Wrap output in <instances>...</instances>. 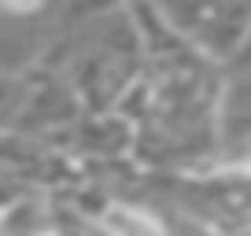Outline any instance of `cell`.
<instances>
[{
	"instance_id": "1",
	"label": "cell",
	"mask_w": 251,
	"mask_h": 236,
	"mask_svg": "<svg viewBox=\"0 0 251 236\" xmlns=\"http://www.w3.org/2000/svg\"><path fill=\"white\" fill-rule=\"evenodd\" d=\"M103 229L111 236H163V225L151 214L129 211V207H111L103 214Z\"/></svg>"
},
{
	"instance_id": "2",
	"label": "cell",
	"mask_w": 251,
	"mask_h": 236,
	"mask_svg": "<svg viewBox=\"0 0 251 236\" xmlns=\"http://www.w3.org/2000/svg\"><path fill=\"white\" fill-rule=\"evenodd\" d=\"M229 173H251V159H248V163H236V166H229Z\"/></svg>"
}]
</instances>
